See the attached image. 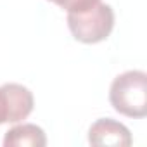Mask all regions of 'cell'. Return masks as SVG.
<instances>
[{"mask_svg":"<svg viewBox=\"0 0 147 147\" xmlns=\"http://www.w3.org/2000/svg\"><path fill=\"white\" fill-rule=\"evenodd\" d=\"M109 100L119 114L144 118L147 114V75L133 69L116 76L109 88Z\"/></svg>","mask_w":147,"mask_h":147,"instance_id":"obj_1","label":"cell"},{"mask_svg":"<svg viewBox=\"0 0 147 147\" xmlns=\"http://www.w3.org/2000/svg\"><path fill=\"white\" fill-rule=\"evenodd\" d=\"M67 28L82 43H99L106 40L114 28V11L111 5L97 2L83 12H69Z\"/></svg>","mask_w":147,"mask_h":147,"instance_id":"obj_2","label":"cell"},{"mask_svg":"<svg viewBox=\"0 0 147 147\" xmlns=\"http://www.w3.org/2000/svg\"><path fill=\"white\" fill-rule=\"evenodd\" d=\"M5 123H19L26 119L35 106V99L30 88L18 83H5L0 87Z\"/></svg>","mask_w":147,"mask_h":147,"instance_id":"obj_3","label":"cell"},{"mask_svg":"<svg viewBox=\"0 0 147 147\" xmlns=\"http://www.w3.org/2000/svg\"><path fill=\"white\" fill-rule=\"evenodd\" d=\"M88 142L92 145H119L128 147L131 145L133 138L130 130L111 118H100L97 119L90 130H88Z\"/></svg>","mask_w":147,"mask_h":147,"instance_id":"obj_4","label":"cell"},{"mask_svg":"<svg viewBox=\"0 0 147 147\" xmlns=\"http://www.w3.org/2000/svg\"><path fill=\"white\" fill-rule=\"evenodd\" d=\"M43 147L47 145V137L45 131L31 123H23L18 126H12L5 137H4V147Z\"/></svg>","mask_w":147,"mask_h":147,"instance_id":"obj_5","label":"cell"},{"mask_svg":"<svg viewBox=\"0 0 147 147\" xmlns=\"http://www.w3.org/2000/svg\"><path fill=\"white\" fill-rule=\"evenodd\" d=\"M49 2L59 5L61 9L67 11L69 14V12H83L90 9L92 5H95L97 2H100V0H49Z\"/></svg>","mask_w":147,"mask_h":147,"instance_id":"obj_6","label":"cell"},{"mask_svg":"<svg viewBox=\"0 0 147 147\" xmlns=\"http://www.w3.org/2000/svg\"><path fill=\"white\" fill-rule=\"evenodd\" d=\"M5 123V116H4V107H2V99H0V125Z\"/></svg>","mask_w":147,"mask_h":147,"instance_id":"obj_7","label":"cell"}]
</instances>
